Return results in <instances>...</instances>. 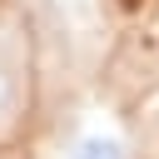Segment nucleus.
I'll return each instance as SVG.
<instances>
[{"label": "nucleus", "mask_w": 159, "mask_h": 159, "mask_svg": "<svg viewBox=\"0 0 159 159\" xmlns=\"http://www.w3.org/2000/svg\"><path fill=\"white\" fill-rule=\"evenodd\" d=\"M65 159H129V144L119 134H109V129H84L65 149Z\"/></svg>", "instance_id": "obj_1"}]
</instances>
